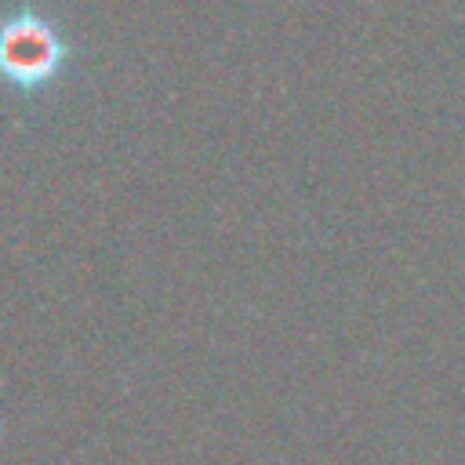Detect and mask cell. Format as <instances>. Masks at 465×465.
Segmentation results:
<instances>
[{"label": "cell", "mask_w": 465, "mask_h": 465, "mask_svg": "<svg viewBox=\"0 0 465 465\" xmlns=\"http://www.w3.org/2000/svg\"><path fill=\"white\" fill-rule=\"evenodd\" d=\"M62 40L36 15H18L0 25V76L7 84H47L62 69Z\"/></svg>", "instance_id": "cell-1"}]
</instances>
